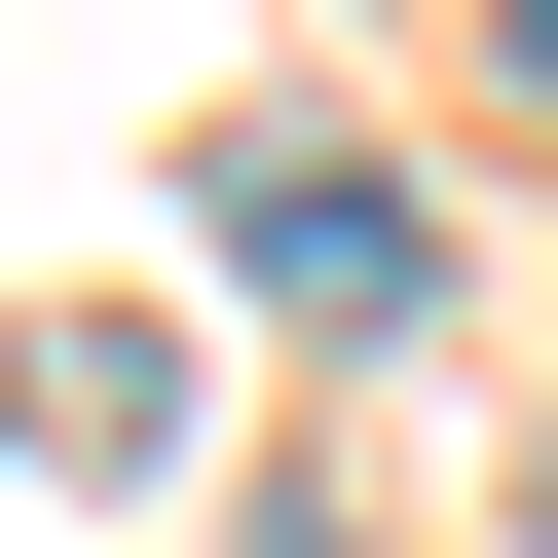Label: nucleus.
Segmentation results:
<instances>
[{"instance_id": "nucleus-1", "label": "nucleus", "mask_w": 558, "mask_h": 558, "mask_svg": "<svg viewBox=\"0 0 558 558\" xmlns=\"http://www.w3.org/2000/svg\"><path fill=\"white\" fill-rule=\"evenodd\" d=\"M223 260H260L299 336H410V299H447V223H410L373 149H223Z\"/></svg>"}]
</instances>
